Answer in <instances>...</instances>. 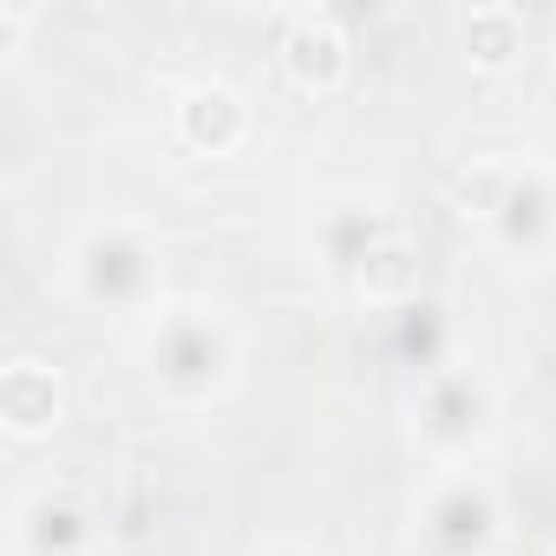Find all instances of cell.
<instances>
[{
  "mask_svg": "<svg viewBox=\"0 0 556 556\" xmlns=\"http://www.w3.org/2000/svg\"><path fill=\"white\" fill-rule=\"evenodd\" d=\"M249 374V328L216 295H170L138 328V380L164 413H210Z\"/></svg>",
  "mask_w": 556,
  "mask_h": 556,
  "instance_id": "cell-1",
  "label": "cell"
},
{
  "mask_svg": "<svg viewBox=\"0 0 556 556\" xmlns=\"http://www.w3.org/2000/svg\"><path fill=\"white\" fill-rule=\"evenodd\" d=\"M308 268L348 302L400 308L413 302V229L374 190H334L308 216Z\"/></svg>",
  "mask_w": 556,
  "mask_h": 556,
  "instance_id": "cell-2",
  "label": "cell"
},
{
  "mask_svg": "<svg viewBox=\"0 0 556 556\" xmlns=\"http://www.w3.org/2000/svg\"><path fill=\"white\" fill-rule=\"evenodd\" d=\"M164 268H170V249H164L157 223H144L131 210H105L66 236L60 289L73 308H86L99 321H151L170 302Z\"/></svg>",
  "mask_w": 556,
  "mask_h": 556,
  "instance_id": "cell-3",
  "label": "cell"
},
{
  "mask_svg": "<svg viewBox=\"0 0 556 556\" xmlns=\"http://www.w3.org/2000/svg\"><path fill=\"white\" fill-rule=\"evenodd\" d=\"M458 216L504 268L556 262V164L543 151H491L458 177Z\"/></svg>",
  "mask_w": 556,
  "mask_h": 556,
  "instance_id": "cell-4",
  "label": "cell"
},
{
  "mask_svg": "<svg viewBox=\"0 0 556 556\" xmlns=\"http://www.w3.org/2000/svg\"><path fill=\"white\" fill-rule=\"evenodd\" d=\"M497 419H504L497 380L484 367H471V361H452L439 374H419L413 393H406V439H413V452L432 471L484 465V452L497 439Z\"/></svg>",
  "mask_w": 556,
  "mask_h": 556,
  "instance_id": "cell-5",
  "label": "cell"
},
{
  "mask_svg": "<svg viewBox=\"0 0 556 556\" xmlns=\"http://www.w3.org/2000/svg\"><path fill=\"white\" fill-rule=\"evenodd\" d=\"M406 517H413L419 556H504V543H510V504L484 465L432 471Z\"/></svg>",
  "mask_w": 556,
  "mask_h": 556,
  "instance_id": "cell-6",
  "label": "cell"
},
{
  "mask_svg": "<svg viewBox=\"0 0 556 556\" xmlns=\"http://www.w3.org/2000/svg\"><path fill=\"white\" fill-rule=\"evenodd\" d=\"M268 53H275L282 86L302 92V99H334V92L354 79V40H348L341 14H334V8H315V0L275 14Z\"/></svg>",
  "mask_w": 556,
  "mask_h": 556,
  "instance_id": "cell-7",
  "label": "cell"
},
{
  "mask_svg": "<svg viewBox=\"0 0 556 556\" xmlns=\"http://www.w3.org/2000/svg\"><path fill=\"white\" fill-rule=\"evenodd\" d=\"M8 543H14V556H99L105 530L79 484L34 478L8 510Z\"/></svg>",
  "mask_w": 556,
  "mask_h": 556,
  "instance_id": "cell-8",
  "label": "cell"
},
{
  "mask_svg": "<svg viewBox=\"0 0 556 556\" xmlns=\"http://www.w3.org/2000/svg\"><path fill=\"white\" fill-rule=\"evenodd\" d=\"M170 138L190 157H236L255 138V105H249L242 86L203 73V79L177 86V99H170Z\"/></svg>",
  "mask_w": 556,
  "mask_h": 556,
  "instance_id": "cell-9",
  "label": "cell"
},
{
  "mask_svg": "<svg viewBox=\"0 0 556 556\" xmlns=\"http://www.w3.org/2000/svg\"><path fill=\"white\" fill-rule=\"evenodd\" d=\"M66 374L47 361V354H14L0 367V432L14 445H47L66 432Z\"/></svg>",
  "mask_w": 556,
  "mask_h": 556,
  "instance_id": "cell-10",
  "label": "cell"
},
{
  "mask_svg": "<svg viewBox=\"0 0 556 556\" xmlns=\"http://www.w3.org/2000/svg\"><path fill=\"white\" fill-rule=\"evenodd\" d=\"M452 53L471 79H510L530 60V21L510 0H478L452 14Z\"/></svg>",
  "mask_w": 556,
  "mask_h": 556,
  "instance_id": "cell-11",
  "label": "cell"
},
{
  "mask_svg": "<svg viewBox=\"0 0 556 556\" xmlns=\"http://www.w3.org/2000/svg\"><path fill=\"white\" fill-rule=\"evenodd\" d=\"M393 354L413 367V380L452 367L458 354H452V315H445V302H432V295L400 302L393 308Z\"/></svg>",
  "mask_w": 556,
  "mask_h": 556,
  "instance_id": "cell-12",
  "label": "cell"
},
{
  "mask_svg": "<svg viewBox=\"0 0 556 556\" xmlns=\"http://www.w3.org/2000/svg\"><path fill=\"white\" fill-rule=\"evenodd\" d=\"M34 27H40V14H34V8H21V0H0V66H14V60L27 53Z\"/></svg>",
  "mask_w": 556,
  "mask_h": 556,
  "instance_id": "cell-13",
  "label": "cell"
},
{
  "mask_svg": "<svg viewBox=\"0 0 556 556\" xmlns=\"http://www.w3.org/2000/svg\"><path fill=\"white\" fill-rule=\"evenodd\" d=\"M249 556H328V549L308 543V536H268V543H255Z\"/></svg>",
  "mask_w": 556,
  "mask_h": 556,
  "instance_id": "cell-14",
  "label": "cell"
},
{
  "mask_svg": "<svg viewBox=\"0 0 556 556\" xmlns=\"http://www.w3.org/2000/svg\"><path fill=\"white\" fill-rule=\"evenodd\" d=\"M549 66H556V34H549Z\"/></svg>",
  "mask_w": 556,
  "mask_h": 556,
  "instance_id": "cell-15",
  "label": "cell"
}]
</instances>
